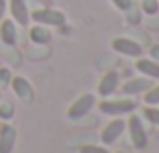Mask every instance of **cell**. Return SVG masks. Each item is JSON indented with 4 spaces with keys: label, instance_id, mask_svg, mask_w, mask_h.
<instances>
[{
    "label": "cell",
    "instance_id": "cell-1",
    "mask_svg": "<svg viewBox=\"0 0 159 153\" xmlns=\"http://www.w3.org/2000/svg\"><path fill=\"white\" fill-rule=\"evenodd\" d=\"M98 110L108 116H120V114H131L137 110V102L131 98H116V100H106L104 98L98 104Z\"/></svg>",
    "mask_w": 159,
    "mask_h": 153
},
{
    "label": "cell",
    "instance_id": "cell-2",
    "mask_svg": "<svg viewBox=\"0 0 159 153\" xmlns=\"http://www.w3.org/2000/svg\"><path fill=\"white\" fill-rule=\"evenodd\" d=\"M125 131H126V121H122V118L114 116L112 121L100 131V141L104 143V147H110V145H114L118 139H120Z\"/></svg>",
    "mask_w": 159,
    "mask_h": 153
},
{
    "label": "cell",
    "instance_id": "cell-3",
    "mask_svg": "<svg viewBox=\"0 0 159 153\" xmlns=\"http://www.w3.org/2000/svg\"><path fill=\"white\" fill-rule=\"evenodd\" d=\"M94 104H96L94 94H82V96H78L74 102H71V106L67 108V118H70V121H80V118H84V116L92 110Z\"/></svg>",
    "mask_w": 159,
    "mask_h": 153
},
{
    "label": "cell",
    "instance_id": "cell-4",
    "mask_svg": "<svg viewBox=\"0 0 159 153\" xmlns=\"http://www.w3.org/2000/svg\"><path fill=\"white\" fill-rule=\"evenodd\" d=\"M31 19L37 25H45V27H63L66 25V14L53 8H41V10H33Z\"/></svg>",
    "mask_w": 159,
    "mask_h": 153
},
{
    "label": "cell",
    "instance_id": "cell-5",
    "mask_svg": "<svg viewBox=\"0 0 159 153\" xmlns=\"http://www.w3.org/2000/svg\"><path fill=\"white\" fill-rule=\"evenodd\" d=\"M126 129H129V135H131V143L135 149H145L147 147V133L145 129H143V123H141V118L137 114L129 116V121H126Z\"/></svg>",
    "mask_w": 159,
    "mask_h": 153
},
{
    "label": "cell",
    "instance_id": "cell-6",
    "mask_svg": "<svg viewBox=\"0 0 159 153\" xmlns=\"http://www.w3.org/2000/svg\"><path fill=\"white\" fill-rule=\"evenodd\" d=\"M112 49L116 51V53H120V55L135 57V59L143 55V47H141L137 41L129 39V37H116V39H112Z\"/></svg>",
    "mask_w": 159,
    "mask_h": 153
},
{
    "label": "cell",
    "instance_id": "cell-7",
    "mask_svg": "<svg viewBox=\"0 0 159 153\" xmlns=\"http://www.w3.org/2000/svg\"><path fill=\"white\" fill-rule=\"evenodd\" d=\"M10 88L14 90V94L20 98L23 102H33L35 100V90H33V86L29 84V80L27 78H23V76H16V78H12L10 80Z\"/></svg>",
    "mask_w": 159,
    "mask_h": 153
},
{
    "label": "cell",
    "instance_id": "cell-8",
    "mask_svg": "<svg viewBox=\"0 0 159 153\" xmlns=\"http://www.w3.org/2000/svg\"><path fill=\"white\" fill-rule=\"evenodd\" d=\"M10 14H12V21L20 27H27L29 21H31V12H29L27 0H10L8 2Z\"/></svg>",
    "mask_w": 159,
    "mask_h": 153
},
{
    "label": "cell",
    "instance_id": "cell-9",
    "mask_svg": "<svg viewBox=\"0 0 159 153\" xmlns=\"http://www.w3.org/2000/svg\"><path fill=\"white\" fill-rule=\"evenodd\" d=\"M118 82H120V78H118V72H106V74L102 76V80L98 82V94L102 98H108L110 94L116 92L118 88Z\"/></svg>",
    "mask_w": 159,
    "mask_h": 153
},
{
    "label": "cell",
    "instance_id": "cell-10",
    "mask_svg": "<svg viewBox=\"0 0 159 153\" xmlns=\"http://www.w3.org/2000/svg\"><path fill=\"white\" fill-rule=\"evenodd\" d=\"M16 143V129L8 123L0 125V153H12Z\"/></svg>",
    "mask_w": 159,
    "mask_h": 153
},
{
    "label": "cell",
    "instance_id": "cell-11",
    "mask_svg": "<svg viewBox=\"0 0 159 153\" xmlns=\"http://www.w3.org/2000/svg\"><path fill=\"white\" fill-rule=\"evenodd\" d=\"M135 70L139 74H143L145 78H151V80H159V63L153 61L151 57H137L135 61Z\"/></svg>",
    "mask_w": 159,
    "mask_h": 153
},
{
    "label": "cell",
    "instance_id": "cell-12",
    "mask_svg": "<svg viewBox=\"0 0 159 153\" xmlns=\"http://www.w3.org/2000/svg\"><path fill=\"white\" fill-rule=\"evenodd\" d=\"M153 86L151 78H135V80H129L126 84H122V92L133 96V94H143Z\"/></svg>",
    "mask_w": 159,
    "mask_h": 153
},
{
    "label": "cell",
    "instance_id": "cell-13",
    "mask_svg": "<svg viewBox=\"0 0 159 153\" xmlns=\"http://www.w3.org/2000/svg\"><path fill=\"white\" fill-rule=\"evenodd\" d=\"M0 39L8 47L16 43V23L12 19H2L0 21Z\"/></svg>",
    "mask_w": 159,
    "mask_h": 153
},
{
    "label": "cell",
    "instance_id": "cell-14",
    "mask_svg": "<svg viewBox=\"0 0 159 153\" xmlns=\"http://www.w3.org/2000/svg\"><path fill=\"white\" fill-rule=\"evenodd\" d=\"M29 37H31L33 43H37V45H45V43L51 41V31H49L45 25H35V27L29 31Z\"/></svg>",
    "mask_w": 159,
    "mask_h": 153
},
{
    "label": "cell",
    "instance_id": "cell-15",
    "mask_svg": "<svg viewBox=\"0 0 159 153\" xmlns=\"http://www.w3.org/2000/svg\"><path fill=\"white\" fill-rule=\"evenodd\" d=\"M143 102H145L147 106H159V84L157 86H151L149 90L145 92V96H143Z\"/></svg>",
    "mask_w": 159,
    "mask_h": 153
},
{
    "label": "cell",
    "instance_id": "cell-16",
    "mask_svg": "<svg viewBox=\"0 0 159 153\" xmlns=\"http://www.w3.org/2000/svg\"><path fill=\"white\" fill-rule=\"evenodd\" d=\"M141 12L155 16L159 12V0H141Z\"/></svg>",
    "mask_w": 159,
    "mask_h": 153
},
{
    "label": "cell",
    "instance_id": "cell-17",
    "mask_svg": "<svg viewBox=\"0 0 159 153\" xmlns=\"http://www.w3.org/2000/svg\"><path fill=\"white\" fill-rule=\"evenodd\" d=\"M12 116H14V106L10 104V102H2L0 100V121L8 123Z\"/></svg>",
    "mask_w": 159,
    "mask_h": 153
},
{
    "label": "cell",
    "instance_id": "cell-18",
    "mask_svg": "<svg viewBox=\"0 0 159 153\" xmlns=\"http://www.w3.org/2000/svg\"><path fill=\"white\" fill-rule=\"evenodd\" d=\"M143 116H145L149 123H153V125L159 127V108L157 106H145L143 108Z\"/></svg>",
    "mask_w": 159,
    "mask_h": 153
},
{
    "label": "cell",
    "instance_id": "cell-19",
    "mask_svg": "<svg viewBox=\"0 0 159 153\" xmlns=\"http://www.w3.org/2000/svg\"><path fill=\"white\" fill-rule=\"evenodd\" d=\"M80 153H110L108 151V147H104V145H82L80 147Z\"/></svg>",
    "mask_w": 159,
    "mask_h": 153
},
{
    "label": "cell",
    "instance_id": "cell-20",
    "mask_svg": "<svg viewBox=\"0 0 159 153\" xmlns=\"http://www.w3.org/2000/svg\"><path fill=\"white\" fill-rule=\"evenodd\" d=\"M10 80H12V74H10L8 67H0V90L6 88L10 84Z\"/></svg>",
    "mask_w": 159,
    "mask_h": 153
},
{
    "label": "cell",
    "instance_id": "cell-21",
    "mask_svg": "<svg viewBox=\"0 0 159 153\" xmlns=\"http://www.w3.org/2000/svg\"><path fill=\"white\" fill-rule=\"evenodd\" d=\"M112 4L116 6L118 10L126 12V10H131V6H133V0H112Z\"/></svg>",
    "mask_w": 159,
    "mask_h": 153
},
{
    "label": "cell",
    "instance_id": "cell-22",
    "mask_svg": "<svg viewBox=\"0 0 159 153\" xmlns=\"http://www.w3.org/2000/svg\"><path fill=\"white\" fill-rule=\"evenodd\" d=\"M149 53H151V59L159 63V45H153V47L149 49Z\"/></svg>",
    "mask_w": 159,
    "mask_h": 153
},
{
    "label": "cell",
    "instance_id": "cell-23",
    "mask_svg": "<svg viewBox=\"0 0 159 153\" xmlns=\"http://www.w3.org/2000/svg\"><path fill=\"white\" fill-rule=\"evenodd\" d=\"M4 12H6V0H0V21L4 19Z\"/></svg>",
    "mask_w": 159,
    "mask_h": 153
},
{
    "label": "cell",
    "instance_id": "cell-24",
    "mask_svg": "<svg viewBox=\"0 0 159 153\" xmlns=\"http://www.w3.org/2000/svg\"><path fill=\"white\" fill-rule=\"evenodd\" d=\"M0 100H2V90H0Z\"/></svg>",
    "mask_w": 159,
    "mask_h": 153
},
{
    "label": "cell",
    "instance_id": "cell-25",
    "mask_svg": "<svg viewBox=\"0 0 159 153\" xmlns=\"http://www.w3.org/2000/svg\"><path fill=\"white\" fill-rule=\"evenodd\" d=\"M118 153H126V151H118Z\"/></svg>",
    "mask_w": 159,
    "mask_h": 153
}]
</instances>
